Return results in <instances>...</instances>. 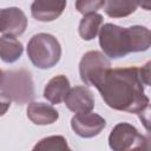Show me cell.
I'll list each match as a JSON object with an SVG mask.
<instances>
[{
	"instance_id": "cell-1",
	"label": "cell",
	"mask_w": 151,
	"mask_h": 151,
	"mask_svg": "<svg viewBox=\"0 0 151 151\" xmlns=\"http://www.w3.org/2000/svg\"><path fill=\"white\" fill-rule=\"evenodd\" d=\"M138 67L110 68L96 87L105 104L117 111L143 113L149 111L150 99L144 92Z\"/></svg>"
},
{
	"instance_id": "cell-2",
	"label": "cell",
	"mask_w": 151,
	"mask_h": 151,
	"mask_svg": "<svg viewBox=\"0 0 151 151\" xmlns=\"http://www.w3.org/2000/svg\"><path fill=\"white\" fill-rule=\"evenodd\" d=\"M98 34L103 54L112 59L124 58L129 53L147 51L151 44L150 29L139 25L122 27L107 22L100 27Z\"/></svg>"
},
{
	"instance_id": "cell-3",
	"label": "cell",
	"mask_w": 151,
	"mask_h": 151,
	"mask_svg": "<svg viewBox=\"0 0 151 151\" xmlns=\"http://www.w3.org/2000/svg\"><path fill=\"white\" fill-rule=\"evenodd\" d=\"M27 55L35 67L47 70L59 63L61 46L54 35L50 33H38L34 34L27 44Z\"/></svg>"
},
{
	"instance_id": "cell-4",
	"label": "cell",
	"mask_w": 151,
	"mask_h": 151,
	"mask_svg": "<svg viewBox=\"0 0 151 151\" xmlns=\"http://www.w3.org/2000/svg\"><path fill=\"white\" fill-rule=\"evenodd\" d=\"M0 91L11 101L19 105L31 103L34 98V84L31 73L22 68L4 72Z\"/></svg>"
},
{
	"instance_id": "cell-5",
	"label": "cell",
	"mask_w": 151,
	"mask_h": 151,
	"mask_svg": "<svg viewBox=\"0 0 151 151\" xmlns=\"http://www.w3.org/2000/svg\"><path fill=\"white\" fill-rule=\"evenodd\" d=\"M110 68L111 63L101 52L88 51L83 55L79 63L80 79L85 85L97 87Z\"/></svg>"
},
{
	"instance_id": "cell-6",
	"label": "cell",
	"mask_w": 151,
	"mask_h": 151,
	"mask_svg": "<svg viewBox=\"0 0 151 151\" xmlns=\"http://www.w3.org/2000/svg\"><path fill=\"white\" fill-rule=\"evenodd\" d=\"M105 126L106 120L94 112L74 114L71 119L72 130L81 138L96 137L105 129Z\"/></svg>"
},
{
	"instance_id": "cell-7",
	"label": "cell",
	"mask_w": 151,
	"mask_h": 151,
	"mask_svg": "<svg viewBox=\"0 0 151 151\" xmlns=\"http://www.w3.org/2000/svg\"><path fill=\"white\" fill-rule=\"evenodd\" d=\"M142 137L138 130L129 123H118L109 136V146L112 151H127Z\"/></svg>"
},
{
	"instance_id": "cell-8",
	"label": "cell",
	"mask_w": 151,
	"mask_h": 151,
	"mask_svg": "<svg viewBox=\"0 0 151 151\" xmlns=\"http://www.w3.org/2000/svg\"><path fill=\"white\" fill-rule=\"evenodd\" d=\"M27 27V18L19 7L0 8V32L4 35H21Z\"/></svg>"
},
{
	"instance_id": "cell-9",
	"label": "cell",
	"mask_w": 151,
	"mask_h": 151,
	"mask_svg": "<svg viewBox=\"0 0 151 151\" xmlns=\"http://www.w3.org/2000/svg\"><path fill=\"white\" fill-rule=\"evenodd\" d=\"M64 103L66 107L76 114L92 112L94 107L93 93L87 86H76L70 88Z\"/></svg>"
},
{
	"instance_id": "cell-10",
	"label": "cell",
	"mask_w": 151,
	"mask_h": 151,
	"mask_svg": "<svg viewBox=\"0 0 151 151\" xmlns=\"http://www.w3.org/2000/svg\"><path fill=\"white\" fill-rule=\"evenodd\" d=\"M66 7V1H52V0H37L31 5L32 17L42 22L53 21L61 15Z\"/></svg>"
},
{
	"instance_id": "cell-11",
	"label": "cell",
	"mask_w": 151,
	"mask_h": 151,
	"mask_svg": "<svg viewBox=\"0 0 151 151\" xmlns=\"http://www.w3.org/2000/svg\"><path fill=\"white\" fill-rule=\"evenodd\" d=\"M27 118L35 125L53 124L59 118V112L48 104L31 101L27 106Z\"/></svg>"
},
{
	"instance_id": "cell-12",
	"label": "cell",
	"mask_w": 151,
	"mask_h": 151,
	"mask_svg": "<svg viewBox=\"0 0 151 151\" xmlns=\"http://www.w3.org/2000/svg\"><path fill=\"white\" fill-rule=\"evenodd\" d=\"M70 80L64 74H58L50 79L44 88V98L51 104H60L64 101L70 91Z\"/></svg>"
},
{
	"instance_id": "cell-13",
	"label": "cell",
	"mask_w": 151,
	"mask_h": 151,
	"mask_svg": "<svg viewBox=\"0 0 151 151\" xmlns=\"http://www.w3.org/2000/svg\"><path fill=\"white\" fill-rule=\"evenodd\" d=\"M24 52L22 44L14 37H0V59L7 64L14 63L20 59Z\"/></svg>"
},
{
	"instance_id": "cell-14",
	"label": "cell",
	"mask_w": 151,
	"mask_h": 151,
	"mask_svg": "<svg viewBox=\"0 0 151 151\" xmlns=\"http://www.w3.org/2000/svg\"><path fill=\"white\" fill-rule=\"evenodd\" d=\"M101 24H103V15L98 13H90L84 15L78 27L80 38L86 41L94 39L100 31Z\"/></svg>"
},
{
	"instance_id": "cell-15",
	"label": "cell",
	"mask_w": 151,
	"mask_h": 151,
	"mask_svg": "<svg viewBox=\"0 0 151 151\" xmlns=\"http://www.w3.org/2000/svg\"><path fill=\"white\" fill-rule=\"evenodd\" d=\"M139 6L136 1L129 0H107L104 4V11L110 18H124L132 14Z\"/></svg>"
},
{
	"instance_id": "cell-16",
	"label": "cell",
	"mask_w": 151,
	"mask_h": 151,
	"mask_svg": "<svg viewBox=\"0 0 151 151\" xmlns=\"http://www.w3.org/2000/svg\"><path fill=\"white\" fill-rule=\"evenodd\" d=\"M31 151H72L64 136H48L40 139Z\"/></svg>"
},
{
	"instance_id": "cell-17",
	"label": "cell",
	"mask_w": 151,
	"mask_h": 151,
	"mask_svg": "<svg viewBox=\"0 0 151 151\" xmlns=\"http://www.w3.org/2000/svg\"><path fill=\"white\" fill-rule=\"evenodd\" d=\"M104 0H79L76 1V8L79 13L86 15L90 13H97L98 9L104 7Z\"/></svg>"
},
{
	"instance_id": "cell-18",
	"label": "cell",
	"mask_w": 151,
	"mask_h": 151,
	"mask_svg": "<svg viewBox=\"0 0 151 151\" xmlns=\"http://www.w3.org/2000/svg\"><path fill=\"white\" fill-rule=\"evenodd\" d=\"M127 151H150V143H149V138L144 134H142V137L139 138V140Z\"/></svg>"
},
{
	"instance_id": "cell-19",
	"label": "cell",
	"mask_w": 151,
	"mask_h": 151,
	"mask_svg": "<svg viewBox=\"0 0 151 151\" xmlns=\"http://www.w3.org/2000/svg\"><path fill=\"white\" fill-rule=\"evenodd\" d=\"M139 73H140V78L143 80V84L145 86L150 85V61H147L144 66H142L139 68Z\"/></svg>"
},
{
	"instance_id": "cell-20",
	"label": "cell",
	"mask_w": 151,
	"mask_h": 151,
	"mask_svg": "<svg viewBox=\"0 0 151 151\" xmlns=\"http://www.w3.org/2000/svg\"><path fill=\"white\" fill-rule=\"evenodd\" d=\"M11 106V99L7 98L5 94L0 93V117L4 116Z\"/></svg>"
},
{
	"instance_id": "cell-21",
	"label": "cell",
	"mask_w": 151,
	"mask_h": 151,
	"mask_svg": "<svg viewBox=\"0 0 151 151\" xmlns=\"http://www.w3.org/2000/svg\"><path fill=\"white\" fill-rule=\"evenodd\" d=\"M2 77H4V72L0 70V84H1V80H2Z\"/></svg>"
}]
</instances>
